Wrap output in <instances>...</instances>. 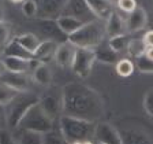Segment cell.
<instances>
[{
    "instance_id": "cell-13",
    "label": "cell",
    "mask_w": 153,
    "mask_h": 144,
    "mask_svg": "<svg viewBox=\"0 0 153 144\" xmlns=\"http://www.w3.org/2000/svg\"><path fill=\"white\" fill-rule=\"evenodd\" d=\"M85 3L90 10V13L96 16V19H100L104 22L115 11L112 0H85Z\"/></svg>"
},
{
    "instance_id": "cell-43",
    "label": "cell",
    "mask_w": 153,
    "mask_h": 144,
    "mask_svg": "<svg viewBox=\"0 0 153 144\" xmlns=\"http://www.w3.org/2000/svg\"><path fill=\"white\" fill-rule=\"evenodd\" d=\"M94 144H102V143H99V141H94Z\"/></svg>"
},
{
    "instance_id": "cell-38",
    "label": "cell",
    "mask_w": 153,
    "mask_h": 144,
    "mask_svg": "<svg viewBox=\"0 0 153 144\" xmlns=\"http://www.w3.org/2000/svg\"><path fill=\"white\" fill-rule=\"evenodd\" d=\"M6 122V112H4V107L3 106H0V130L3 128V124Z\"/></svg>"
},
{
    "instance_id": "cell-9",
    "label": "cell",
    "mask_w": 153,
    "mask_h": 144,
    "mask_svg": "<svg viewBox=\"0 0 153 144\" xmlns=\"http://www.w3.org/2000/svg\"><path fill=\"white\" fill-rule=\"evenodd\" d=\"M40 107L42 109V111L55 122V119H59L63 115V103H62V95L56 96V95H44L40 98L38 102Z\"/></svg>"
},
{
    "instance_id": "cell-10",
    "label": "cell",
    "mask_w": 153,
    "mask_h": 144,
    "mask_svg": "<svg viewBox=\"0 0 153 144\" xmlns=\"http://www.w3.org/2000/svg\"><path fill=\"white\" fill-rule=\"evenodd\" d=\"M68 2L70 0H40L38 11L41 13L42 18L57 19L67 10Z\"/></svg>"
},
{
    "instance_id": "cell-23",
    "label": "cell",
    "mask_w": 153,
    "mask_h": 144,
    "mask_svg": "<svg viewBox=\"0 0 153 144\" xmlns=\"http://www.w3.org/2000/svg\"><path fill=\"white\" fill-rule=\"evenodd\" d=\"M14 38H15L23 48H26L29 52H32L33 55H34L36 50L38 48V45L41 44V40L36 34H33V33H23V34H19Z\"/></svg>"
},
{
    "instance_id": "cell-41",
    "label": "cell",
    "mask_w": 153,
    "mask_h": 144,
    "mask_svg": "<svg viewBox=\"0 0 153 144\" xmlns=\"http://www.w3.org/2000/svg\"><path fill=\"white\" fill-rule=\"evenodd\" d=\"M145 55L153 61V48H148V51H146V54H145Z\"/></svg>"
},
{
    "instance_id": "cell-2",
    "label": "cell",
    "mask_w": 153,
    "mask_h": 144,
    "mask_svg": "<svg viewBox=\"0 0 153 144\" xmlns=\"http://www.w3.org/2000/svg\"><path fill=\"white\" fill-rule=\"evenodd\" d=\"M107 36L105 22L100 19H92L85 22L82 28L78 29L75 33L68 36V41L76 48L85 50H96L100 44H102Z\"/></svg>"
},
{
    "instance_id": "cell-31",
    "label": "cell",
    "mask_w": 153,
    "mask_h": 144,
    "mask_svg": "<svg viewBox=\"0 0 153 144\" xmlns=\"http://www.w3.org/2000/svg\"><path fill=\"white\" fill-rule=\"evenodd\" d=\"M135 69H138L141 73H146V74L153 73V61L150 58H148L146 55L140 56L135 61Z\"/></svg>"
},
{
    "instance_id": "cell-30",
    "label": "cell",
    "mask_w": 153,
    "mask_h": 144,
    "mask_svg": "<svg viewBox=\"0 0 153 144\" xmlns=\"http://www.w3.org/2000/svg\"><path fill=\"white\" fill-rule=\"evenodd\" d=\"M44 144H68L64 139V136L62 134L60 129H52V130L44 133Z\"/></svg>"
},
{
    "instance_id": "cell-40",
    "label": "cell",
    "mask_w": 153,
    "mask_h": 144,
    "mask_svg": "<svg viewBox=\"0 0 153 144\" xmlns=\"http://www.w3.org/2000/svg\"><path fill=\"white\" fill-rule=\"evenodd\" d=\"M6 66H4V63H3V59H0V77L3 76L4 73H6Z\"/></svg>"
},
{
    "instance_id": "cell-14",
    "label": "cell",
    "mask_w": 153,
    "mask_h": 144,
    "mask_svg": "<svg viewBox=\"0 0 153 144\" xmlns=\"http://www.w3.org/2000/svg\"><path fill=\"white\" fill-rule=\"evenodd\" d=\"M146 25H148V14L142 7H137L126 18V30H127V33L140 32Z\"/></svg>"
},
{
    "instance_id": "cell-29",
    "label": "cell",
    "mask_w": 153,
    "mask_h": 144,
    "mask_svg": "<svg viewBox=\"0 0 153 144\" xmlns=\"http://www.w3.org/2000/svg\"><path fill=\"white\" fill-rule=\"evenodd\" d=\"M18 144H44V134L37 132L22 130Z\"/></svg>"
},
{
    "instance_id": "cell-36",
    "label": "cell",
    "mask_w": 153,
    "mask_h": 144,
    "mask_svg": "<svg viewBox=\"0 0 153 144\" xmlns=\"http://www.w3.org/2000/svg\"><path fill=\"white\" fill-rule=\"evenodd\" d=\"M0 144H16L8 129H1L0 130Z\"/></svg>"
},
{
    "instance_id": "cell-18",
    "label": "cell",
    "mask_w": 153,
    "mask_h": 144,
    "mask_svg": "<svg viewBox=\"0 0 153 144\" xmlns=\"http://www.w3.org/2000/svg\"><path fill=\"white\" fill-rule=\"evenodd\" d=\"M59 47V44L51 40H44L41 41V44L38 45V48L34 52V59H37L41 63H47L48 61H51L52 58H55L56 50Z\"/></svg>"
},
{
    "instance_id": "cell-32",
    "label": "cell",
    "mask_w": 153,
    "mask_h": 144,
    "mask_svg": "<svg viewBox=\"0 0 153 144\" xmlns=\"http://www.w3.org/2000/svg\"><path fill=\"white\" fill-rule=\"evenodd\" d=\"M116 6H118V10L123 14H127L130 15L134 10L137 8V0H118L116 2Z\"/></svg>"
},
{
    "instance_id": "cell-37",
    "label": "cell",
    "mask_w": 153,
    "mask_h": 144,
    "mask_svg": "<svg viewBox=\"0 0 153 144\" xmlns=\"http://www.w3.org/2000/svg\"><path fill=\"white\" fill-rule=\"evenodd\" d=\"M142 38L148 48H153V30H148V32L143 34Z\"/></svg>"
},
{
    "instance_id": "cell-19",
    "label": "cell",
    "mask_w": 153,
    "mask_h": 144,
    "mask_svg": "<svg viewBox=\"0 0 153 144\" xmlns=\"http://www.w3.org/2000/svg\"><path fill=\"white\" fill-rule=\"evenodd\" d=\"M3 56H11V58H19V59H26L30 61L34 58V55L32 52H29L26 48H23L22 45L16 41L15 38H11L8 41V44L3 48Z\"/></svg>"
},
{
    "instance_id": "cell-16",
    "label": "cell",
    "mask_w": 153,
    "mask_h": 144,
    "mask_svg": "<svg viewBox=\"0 0 153 144\" xmlns=\"http://www.w3.org/2000/svg\"><path fill=\"white\" fill-rule=\"evenodd\" d=\"M105 30H107V36L108 37L126 34L127 33V30H126V19L122 18L120 14L114 11L111 14V16L105 21Z\"/></svg>"
},
{
    "instance_id": "cell-26",
    "label": "cell",
    "mask_w": 153,
    "mask_h": 144,
    "mask_svg": "<svg viewBox=\"0 0 153 144\" xmlns=\"http://www.w3.org/2000/svg\"><path fill=\"white\" fill-rule=\"evenodd\" d=\"M148 51L146 44L143 43V38H131L130 44H128L127 48V54L130 55L131 58H135L138 59L140 56H143Z\"/></svg>"
},
{
    "instance_id": "cell-24",
    "label": "cell",
    "mask_w": 153,
    "mask_h": 144,
    "mask_svg": "<svg viewBox=\"0 0 153 144\" xmlns=\"http://www.w3.org/2000/svg\"><path fill=\"white\" fill-rule=\"evenodd\" d=\"M130 40H131V37L126 33V34H119V36L109 37L108 38V44L116 54H120V52L127 51L128 44H130Z\"/></svg>"
},
{
    "instance_id": "cell-15",
    "label": "cell",
    "mask_w": 153,
    "mask_h": 144,
    "mask_svg": "<svg viewBox=\"0 0 153 144\" xmlns=\"http://www.w3.org/2000/svg\"><path fill=\"white\" fill-rule=\"evenodd\" d=\"M1 82L10 85L11 88L19 91V92H25L29 89V78L26 74L23 73H11V71H6L3 76L0 77Z\"/></svg>"
},
{
    "instance_id": "cell-3",
    "label": "cell",
    "mask_w": 153,
    "mask_h": 144,
    "mask_svg": "<svg viewBox=\"0 0 153 144\" xmlns=\"http://www.w3.org/2000/svg\"><path fill=\"white\" fill-rule=\"evenodd\" d=\"M94 122L86 119L75 118L70 115H62L59 118V129L68 144L90 140V137H93L94 134Z\"/></svg>"
},
{
    "instance_id": "cell-1",
    "label": "cell",
    "mask_w": 153,
    "mask_h": 144,
    "mask_svg": "<svg viewBox=\"0 0 153 144\" xmlns=\"http://www.w3.org/2000/svg\"><path fill=\"white\" fill-rule=\"evenodd\" d=\"M63 115L97 122L104 114V100L97 91L81 82H70L62 89Z\"/></svg>"
},
{
    "instance_id": "cell-21",
    "label": "cell",
    "mask_w": 153,
    "mask_h": 144,
    "mask_svg": "<svg viewBox=\"0 0 153 144\" xmlns=\"http://www.w3.org/2000/svg\"><path fill=\"white\" fill-rule=\"evenodd\" d=\"M56 22H57V25H59V28H60L67 36H70V34H73V33H75L78 29L82 28L85 21L76 18V16L68 15V14H63L62 16H59V18L56 19Z\"/></svg>"
},
{
    "instance_id": "cell-8",
    "label": "cell",
    "mask_w": 153,
    "mask_h": 144,
    "mask_svg": "<svg viewBox=\"0 0 153 144\" xmlns=\"http://www.w3.org/2000/svg\"><path fill=\"white\" fill-rule=\"evenodd\" d=\"M93 137H94L96 141L102 144H123L120 132L115 126H112L111 124H108V122L96 124Z\"/></svg>"
},
{
    "instance_id": "cell-12",
    "label": "cell",
    "mask_w": 153,
    "mask_h": 144,
    "mask_svg": "<svg viewBox=\"0 0 153 144\" xmlns=\"http://www.w3.org/2000/svg\"><path fill=\"white\" fill-rule=\"evenodd\" d=\"M3 63H4V66H6L7 71L26 74L29 70L34 71V69L41 63V62H38L37 59H34V58L30 59V61H26V59H19V58L4 56L3 58Z\"/></svg>"
},
{
    "instance_id": "cell-20",
    "label": "cell",
    "mask_w": 153,
    "mask_h": 144,
    "mask_svg": "<svg viewBox=\"0 0 153 144\" xmlns=\"http://www.w3.org/2000/svg\"><path fill=\"white\" fill-rule=\"evenodd\" d=\"M93 51H94V55H96V61L101 62V63H104V64H114V63L116 64V62L119 61V54H116V52L109 47L108 41L100 44L99 47L96 48V50H93Z\"/></svg>"
},
{
    "instance_id": "cell-5",
    "label": "cell",
    "mask_w": 153,
    "mask_h": 144,
    "mask_svg": "<svg viewBox=\"0 0 153 144\" xmlns=\"http://www.w3.org/2000/svg\"><path fill=\"white\" fill-rule=\"evenodd\" d=\"M19 128L22 130H30V132H37V133H47V132L52 130L55 128L53 121H52L40 107V104H36L34 107L27 111V114L23 117L21 121Z\"/></svg>"
},
{
    "instance_id": "cell-39",
    "label": "cell",
    "mask_w": 153,
    "mask_h": 144,
    "mask_svg": "<svg viewBox=\"0 0 153 144\" xmlns=\"http://www.w3.org/2000/svg\"><path fill=\"white\" fill-rule=\"evenodd\" d=\"M0 22H4V7L1 0H0Z\"/></svg>"
},
{
    "instance_id": "cell-42",
    "label": "cell",
    "mask_w": 153,
    "mask_h": 144,
    "mask_svg": "<svg viewBox=\"0 0 153 144\" xmlns=\"http://www.w3.org/2000/svg\"><path fill=\"white\" fill-rule=\"evenodd\" d=\"M14 4H23L26 2V0H11Z\"/></svg>"
},
{
    "instance_id": "cell-22",
    "label": "cell",
    "mask_w": 153,
    "mask_h": 144,
    "mask_svg": "<svg viewBox=\"0 0 153 144\" xmlns=\"http://www.w3.org/2000/svg\"><path fill=\"white\" fill-rule=\"evenodd\" d=\"M33 78L38 85L48 86L52 82V71L47 63H40L33 71Z\"/></svg>"
},
{
    "instance_id": "cell-25",
    "label": "cell",
    "mask_w": 153,
    "mask_h": 144,
    "mask_svg": "<svg viewBox=\"0 0 153 144\" xmlns=\"http://www.w3.org/2000/svg\"><path fill=\"white\" fill-rule=\"evenodd\" d=\"M115 70H116V74H118L119 77L127 78V77L133 76L134 70H135V63H134L131 59L123 58V59H119V61L116 62Z\"/></svg>"
},
{
    "instance_id": "cell-6",
    "label": "cell",
    "mask_w": 153,
    "mask_h": 144,
    "mask_svg": "<svg viewBox=\"0 0 153 144\" xmlns=\"http://www.w3.org/2000/svg\"><path fill=\"white\" fill-rule=\"evenodd\" d=\"M94 62H97V61H96V55L93 50L78 48L71 69H73L74 74L78 76L79 78H86V77H89V74L92 73Z\"/></svg>"
},
{
    "instance_id": "cell-17",
    "label": "cell",
    "mask_w": 153,
    "mask_h": 144,
    "mask_svg": "<svg viewBox=\"0 0 153 144\" xmlns=\"http://www.w3.org/2000/svg\"><path fill=\"white\" fill-rule=\"evenodd\" d=\"M120 134L123 144H153L149 134L140 129H122Z\"/></svg>"
},
{
    "instance_id": "cell-28",
    "label": "cell",
    "mask_w": 153,
    "mask_h": 144,
    "mask_svg": "<svg viewBox=\"0 0 153 144\" xmlns=\"http://www.w3.org/2000/svg\"><path fill=\"white\" fill-rule=\"evenodd\" d=\"M19 93H21L19 91L14 89L4 82H0V106H3V107L7 106L10 102H13Z\"/></svg>"
},
{
    "instance_id": "cell-34",
    "label": "cell",
    "mask_w": 153,
    "mask_h": 144,
    "mask_svg": "<svg viewBox=\"0 0 153 144\" xmlns=\"http://www.w3.org/2000/svg\"><path fill=\"white\" fill-rule=\"evenodd\" d=\"M10 41V28L6 22H0V48H4Z\"/></svg>"
},
{
    "instance_id": "cell-4",
    "label": "cell",
    "mask_w": 153,
    "mask_h": 144,
    "mask_svg": "<svg viewBox=\"0 0 153 144\" xmlns=\"http://www.w3.org/2000/svg\"><path fill=\"white\" fill-rule=\"evenodd\" d=\"M38 102H40V98L33 92H29V91L21 92L13 102H10L7 106H4L7 126L11 129L19 128L23 117L27 114V111L32 107L38 104Z\"/></svg>"
},
{
    "instance_id": "cell-35",
    "label": "cell",
    "mask_w": 153,
    "mask_h": 144,
    "mask_svg": "<svg viewBox=\"0 0 153 144\" xmlns=\"http://www.w3.org/2000/svg\"><path fill=\"white\" fill-rule=\"evenodd\" d=\"M143 109L150 117H153V89L148 91L143 96Z\"/></svg>"
},
{
    "instance_id": "cell-7",
    "label": "cell",
    "mask_w": 153,
    "mask_h": 144,
    "mask_svg": "<svg viewBox=\"0 0 153 144\" xmlns=\"http://www.w3.org/2000/svg\"><path fill=\"white\" fill-rule=\"evenodd\" d=\"M37 28L41 34L47 36V40L55 41V43H57V44L68 41V36L59 28L56 19L40 18L37 21Z\"/></svg>"
},
{
    "instance_id": "cell-11",
    "label": "cell",
    "mask_w": 153,
    "mask_h": 144,
    "mask_svg": "<svg viewBox=\"0 0 153 144\" xmlns=\"http://www.w3.org/2000/svg\"><path fill=\"white\" fill-rule=\"evenodd\" d=\"M76 50L78 48L74 44H71L70 41L59 44V47L56 50V54H55V62H56V64L59 67H62V69H68V67L71 69L74 58H75V54H76Z\"/></svg>"
},
{
    "instance_id": "cell-27",
    "label": "cell",
    "mask_w": 153,
    "mask_h": 144,
    "mask_svg": "<svg viewBox=\"0 0 153 144\" xmlns=\"http://www.w3.org/2000/svg\"><path fill=\"white\" fill-rule=\"evenodd\" d=\"M67 8H70V11H71V14H68V15L76 16V18H79V19H82V16H85L86 14H92L90 10L88 8V6H86L85 0H70Z\"/></svg>"
},
{
    "instance_id": "cell-33",
    "label": "cell",
    "mask_w": 153,
    "mask_h": 144,
    "mask_svg": "<svg viewBox=\"0 0 153 144\" xmlns=\"http://www.w3.org/2000/svg\"><path fill=\"white\" fill-rule=\"evenodd\" d=\"M22 13L27 18H34L38 13V6L36 0H26L22 4Z\"/></svg>"
}]
</instances>
